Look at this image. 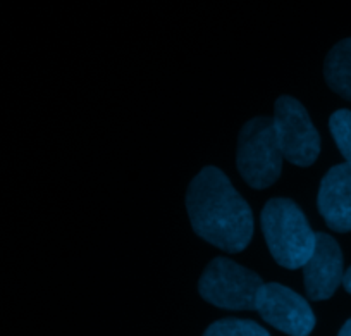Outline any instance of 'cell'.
<instances>
[{"instance_id":"8","label":"cell","mask_w":351,"mask_h":336,"mask_svg":"<svg viewBox=\"0 0 351 336\" xmlns=\"http://www.w3.org/2000/svg\"><path fill=\"white\" fill-rule=\"evenodd\" d=\"M317 207L332 232H351V166L337 164L326 172L319 186Z\"/></svg>"},{"instance_id":"12","label":"cell","mask_w":351,"mask_h":336,"mask_svg":"<svg viewBox=\"0 0 351 336\" xmlns=\"http://www.w3.org/2000/svg\"><path fill=\"white\" fill-rule=\"evenodd\" d=\"M341 284H343L344 290L351 295V266L343 273V281H341Z\"/></svg>"},{"instance_id":"11","label":"cell","mask_w":351,"mask_h":336,"mask_svg":"<svg viewBox=\"0 0 351 336\" xmlns=\"http://www.w3.org/2000/svg\"><path fill=\"white\" fill-rule=\"evenodd\" d=\"M329 130L346 164L351 166V111L339 109L330 116Z\"/></svg>"},{"instance_id":"6","label":"cell","mask_w":351,"mask_h":336,"mask_svg":"<svg viewBox=\"0 0 351 336\" xmlns=\"http://www.w3.org/2000/svg\"><path fill=\"white\" fill-rule=\"evenodd\" d=\"M255 311L260 317L289 336H308L315 328V314L308 302L281 283H263Z\"/></svg>"},{"instance_id":"5","label":"cell","mask_w":351,"mask_h":336,"mask_svg":"<svg viewBox=\"0 0 351 336\" xmlns=\"http://www.w3.org/2000/svg\"><path fill=\"white\" fill-rule=\"evenodd\" d=\"M276 140L282 159L300 168H308L320 154V137L303 104L289 95L276 100L272 117Z\"/></svg>"},{"instance_id":"3","label":"cell","mask_w":351,"mask_h":336,"mask_svg":"<svg viewBox=\"0 0 351 336\" xmlns=\"http://www.w3.org/2000/svg\"><path fill=\"white\" fill-rule=\"evenodd\" d=\"M236 166L241 178L255 190L269 188L278 181L282 171V154L276 140L272 120L253 117L241 128Z\"/></svg>"},{"instance_id":"10","label":"cell","mask_w":351,"mask_h":336,"mask_svg":"<svg viewBox=\"0 0 351 336\" xmlns=\"http://www.w3.org/2000/svg\"><path fill=\"white\" fill-rule=\"evenodd\" d=\"M204 336H271L269 331L248 319H221L207 328Z\"/></svg>"},{"instance_id":"1","label":"cell","mask_w":351,"mask_h":336,"mask_svg":"<svg viewBox=\"0 0 351 336\" xmlns=\"http://www.w3.org/2000/svg\"><path fill=\"white\" fill-rule=\"evenodd\" d=\"M186 210L193 232L224 252L239 254L252 242V209L219 168L207 166L191 179Z\"/></svg>"},{"instance_id":"4","label":"cell","mask_w":351,"mask_h":336,"mask_svg":"<svg viewBox=\"0 0 351 336\" xmlns=\"http://www.w3.org/2000/svg\"><path fill=\"white\" fill-rule=\"evenodd\" d=\"M263 281L253 271L226 257L208 262L198 281L202 298L228 311H255V302Z\"/></svg>"},{"instance_id":"9","label":"cell","mask_w":351,"mask_h":336,"mask_svg":"<svg viewBox=\"0 0 351 336\" xmlns=\"http://www.w3.org/2000/svg\"><path fill=\"white\" fill-rule=\"evenodd\" d=\"M324 76L330 90L351 102V36L329 50L324 63Z\"/></svg>"},{"instance_id":"13","label":"cell","mask_w":351,"mask_h":336,"mask_svg":"<svg viewBox=\"0 0 351 336\" xmlns=\"http://www.w3.org/2000/svg\"><path fill=\"white\" fill-rule=\"evenodd\" d=\"M337 336H351V319H348V321L344 322L343 328H341L339 335Z\"/></svg>"},{"instance_id":"2","label":"cell","mask_w":351,"mask_h":336,"mask_svg":"<svg viewBox=\"0 0 351 336\" xmlns=\"http://www.w3.org/2000/svg\"><path fill=\"white\" fill-rule=\"evenodd\" d=\"M263 238L279 266L300 269L315 249L317 233L291 199H271L260 214Z\"/></svg>"},{"instance_id":"7","label":"cell","mask_w":351,"mask_h":336,"mask_svg":"<svg viewBox=\"0 0 351 336\" xmlns=\"http://www.w3.org/2000/svg\"><path fill=\"white\" fill-rule=\"evenodd\" d=\"M343 252L339 243L326 233H317L315 249L303 266V283L308 298L327 300L343 281Z\"/></svg>"}]
</instances>
